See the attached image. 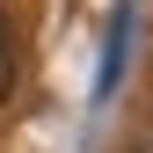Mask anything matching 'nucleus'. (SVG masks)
Wrapping results in <instances>:
<instances>
[{"mask_svg":"<svg viewBox=\"0 0 153 153\" xmlns=\"http://www.w3.org/2000/svg\"><path fill=\"white\" fill-rule=\"evenodd\" d=\"M139 153H153V139H146V146H139Z\"/></svg>","mask_w":153,"mask_h":153,"instance_id":"nucleus-2","label":"nucleus"},{"mask_svg":"<svg viewBox=\"0 0 153 153\" xmlns=\"http://www.w3.org/2000/svg\"><path fill=\"white\" fill-rule=\"evenodd\" d=\"M15 95V36H7V15H0V102Z\"/></svg>","mask_w":153,"mask_h":153,"instance_id":"nucleus-1","label":"nucleus"}]
</instances>
